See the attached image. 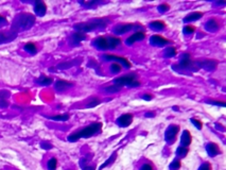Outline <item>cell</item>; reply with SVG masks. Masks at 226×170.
<instances>
[{"instance_id":"cell-37","label":"cell","mask_w":226,"mask_h":170,"mask_svg":"<svg viewBox=\"0 0 226 170\" xmlns=\"http://www.w3.org/2000/svg\"><path fill=\"white\" fill-rule=\"evenodd\" d=\"M191 122L193 123L194 125H196V129H199V130H201L202 129V127H203V123L200 121V120H197V119H194V118H191Z\"/></svg>"},{"instance_id":"cell-15","label":"cell","mask_w":226,"mask_h":170,"mask_svg":"<svg viewBox=\"0 0 226 170\" xmlns=\"http://www.w3.org/2000/svg\"><path fill=\"white\" fill-rule=\"evenodd\" d=\"M94 44H95V46H96L97 48L102 49V50H105V49L108 48V44H107L106 37H103V36L97 37L96 40H95Z\"/></svg>"},{"instance_id":"cell-19","label":"cell","mask_w":226,"mask_h":170,"mask_svg":"<svg viewBox=\"0 0 226 170\" xmlns=\"http://www.w3.org/2000/svg\"><path fill=\"white\" fill-rule=\"evenodd\" d=\"M202 16H203V13L202 12H193V13H190V14L187 15V16L184 18V20L186 22L194 21V20H197L199 18H201Z\"/></svg>"},{"instance_id":"cell-9","label":"cell","mask_w":226,"mask_h":170,"mask_svg":"<svg viewBox=\"0 0 226 170\" xmlns=\"http://www.w3.org/2000/svg\"><path fill=\"white\" fill-rule=\"evenodd\" d=\"M117 121L119 123V125H121V127H124V128L128 127L133 121V115L132 114H123L118 118Z\"/></svg>"},{"instance_id":"cell-28","label":"cell","mask_w":226,"mask_h":170,"mask_svg":"<svg viewBox=\"0 0 226 170\" xmlns=\"http://www.w3.org/2000/svg\"><path fill=\"white\" fill-rule=\"evenodd\" d=\"M51 120H54V121H67L69 119V115H56L50 117Z\"/></svg>"},{"instance_id":"cell-8","label":"cell","mask_w":226,"mask_h":170,"mask_svg":"<svg viewBox=\"0 0 226 170\" xmlns=\"http://www.w3.org/2000/svg\"><path fill=\"white\" fill-rule=\"evenodd\" d=\"M150 42L153 46L164 47V46H166L167 44L169 43V40H166V38H164L163 36H160V35H153V36L150 38Z\"/></svg>"},{"instance_id":"cell-12","label":"cell","mask_w":226,"mask_h":170,"mask_svg":"<svg viewBox=\"0 0 226 170\" xmlns=\"http://www.w3.org/2000/svg\"><path fill=\"white\" fill-rule=\"evenodd\" d=\"M206 151H207L208 155L211 156V158H214L215 155H218V154H219L220 149H219V146H218L217 144L209 143L206 146Z\"/></svg>"},{"instance_id":"cell-20","label":"cell","mask_w":226,"mask_h":170,"mask_svg":"<svg viewBox=\"0 0 226 170\" xmlns=\"http://www.w3.org/2000/svg\"><path fill=\"white\" fill-rule=\"evenodd\" d=\"M205 27H206L207 30L209 31H212V32H214V31H217L219 29V24H218V21L214 18L209 19L208 21L206 22V25H205Z\"/></svg>"},{"instance_id":"cell-5","label":"cell","mask_w":226,"mask_h":170,"mask_svg":"<svg viewBox=\"0 0 226 170\" xmlns=\"http://www.w3.org/2000/svg\"><path fill=\"white\" fill-rule=\"evenodd\" d=\"M179 131V127L178 125H169V128L167 129L166 133H165V139L167 141H169V143H171V141H173L175 139L177 133H178Z\"/></svg>"},{"instance_id":"cell-41","label":"cell","mask_w":226,"mask_h":170,"mask_svg":"<svg viewBox=\"0 0 226 170\" xmlns=\"http://www.w3.org/2000/svg\"><path fill=\"white\" fill-rule=\"evenodd\" d=\"M169 7H169L167 3H163V4H160V6L158 7V10L160 12H166V11H168V10H169Z\"/></svg>"},{"instance_id":"cell-48","label":"cell","mask_w":226,"mask_h":170,"mask_svg":"<svg viewBox=\"0 0 226 170\" xmlns=\"http://www.w3.org/2000/svg\"><path fill=\"white\" fill-rule=\"evenodd\" d=\"M83 170H95V167L94 166H88V167H85Z\"/></svg>"},{"instance_id":"cell-32","label":"cell","mask_w":226,"mask_h":170,"mask_svg":"<svg viewBox=\"0 0 226 170\" xmlns=\"http://www.w3.org/2000/svg\"><path fill=\"white\" fill-rule=\"evenodd\" d=\"M175 54H176V49L174 47H169L166 49L165 56H167V58H172V56H174Z\"/></svg>"},{"instance_id":"cell-2","label":"cell","mask_w":226,"mask_h":170,"mask_svg":"<svg viewBox=\"0 0 226 170\" xmlns=\"http://www.w3.org/2000/svg\"><path fill=\"white\" fill-rule=\"evenodd\" d=\"M108 22V20L104 19V18H97V19H92L91 21H86V22H81V24H76L74 25V28L76 30H79V32H89V31H94L99 28H103L106 26V24Z\"/></svg>"},{"instance_id":"cell-36","label":"cell","mask_w":226,"mask_h":170,"mask_svg":"<svg viewBox=\"0 0 226 170\" xmlns=\"http://www.w3.org/2000/svg\"><path fill=\"white\" fill-rule=\"evenodd\" d=\"M99 104H100V100L97 99V98H94V99H92L91 101L86 105V107H95V106H97V105H99Z\"/></svg>"},{"instance_id":"cell-49","label":"cell","mask_w":226,"mask_h":170,"mask_svg":"<svg viewBox=\"0 0 226 170\" xmlns=\"http://www.w3.org/2000/svg\"><path fill=\"white\" fill-rule=\"evenodd\" d=\"M173 110L174 111H178V107H177V106H173Z\"/></svg>"},{"instance_id":"cell-18","label":"cell","mask_w":226,"mask_h":170,"mask_svg":"<svg viewBox=\"0 0 226 170\" xmlns=\"http://www.w3.org/2000/svg\"><path fill=\"white\" fill-rule=\"evenodd\" d=\"M106 40H107V44H108V48H112V49L118 47L121 44V40L116 36H109Z\"/></svg>"},{"instance_id":"cell-22","label":"cell","mask_w":226,"mask_h":170,"mask_svg":"<svg viewBox=\"0 0 226 170\" xmlns=\"http://www.w3.org/2000/svg\"><path fill=\"white\" fill-rule=\"evenodd\" d=\"M86 38V35H85V33H83V32H76V33H73L72 34V36H71V40H73L74 43H80V42H82V40H84Z\"/></svg>"},{"instance_id":"cell-44","label":"cell","mask_w":226,"mask_h":170,"mask_svg":"<svg viewBox=\"0 0 226 170\" xmlns=\"http://www.w3.org/2000/svg\"><path fill=\"white\" fill-rule=\"evenodd\" d=\"M139 85H140V83L137 81V80H136V81L132 82V83H131L130 85H128V87H137V86H139Z\"/></svg>"},{"instance_id":"cell-24","label":"cell","mask_w":226,"mask_h":170,"mask_svg":"<svg viewBox=\"0 0 226 170\" xmlns=\"http://www.w3.org/2000/svg\"><path fill=\"white\" fill-rule=\"evenodd\" d=\"M53 82V79L50 78V77H46V76H42L39 77V79L37 80V83L42 84V85H45V86H47V85H50L51 83Z\"/></svg>"},{"instance_id":"cell-11","label":"cell","mask_w":226,"mask_h":170,"mask_svg":"<svg viewBox=\"0 0 226 170\" xmlns=\"http://www.w3.org/2000/svg\"><path fill=\"white\" fill-rule=\"evenodd\" d=\"M145 37V32H136L133 35H131V36L127 40V45L131 46V45H133V44H135L137 40H142Z\"/></svg>"},{"instance_id":"cell-16","label":"cell","mask_w":226,"mask_h":170,"mask_svg":"<svg viewBox=\"0 0 226 170\" xmlns=\"http://www.w3.org/2000/svg\"><path fill=\"white\" fill-rule=\"evenodd\" d=\"M71 86H72V83L67 82V81H64V80H58V81L55 83V89L58 92H64Z\"/></svg>"},{"instance_id":"cell-27","label":"cell","mask_w":226,"mask_h":170,"mask_svg":"<svg viewBox=\"0 0 226 170\" xmlns=\"http://www.w3.org/2000/svg\"><path fill=\"white\" fill-rule=\"evenodd\" d=\"M56 167H58V159L55 158H52L48 161L47 163V168L48 170H55Z\"/></svg>"},{"instance_id":"cell-23","label":"cell","mask_w":226,"mask_h":170,"mask_svg":"<svg viewBox=\"0 0 226 170\" xmlns=\"http://www.w3.org/2000/svg\"><path fill=\"white\" fill-rule=\"evenodd\" d=\"M150 27L152 28L153 30H163V29H165L166 25L164 21H160V20H155V21L151 22Z\"/></svg>"},{"instance_id":"cell-1","label":"cell","mask_w":226,"mask_h":170,"mask_svg":"<svg viewBox=\"0 0 226 170\" xmlns=\"http://www.w3.org/2000/svg\"><path fill=\"white\" fill-rule=\"evenodd\" d=\"M101 128H102L101 122H94L85 128L81 129V130L76 131V132L70 134L68 136V140L73 143V141H78L80 138H88L90 136L95 135V134H97L98 132H100Z\"/></svg>"},{"instance_id":"cell-3","label":"cell","mask_w":226,"mask_h":170,"mask_svg":"<svg viewBox=\"0 0 226 170\" xmlns=\"http://www.w3.org/2000/svg\"><path fill=\"white\" fill-rule=\"evenodd\" d=\"M34 21H35V17L33 15L25 13V14H21L17 17L15 25L13 27L16 30H28L32 27Z\"/></svg>"},{"instance_id":"cell-39","label":"cell","mask_w":226,"mask_h":170,"mask_svg":"<svg viewBox=\"0 0 226 170\" xmlns=\"http://www.w3.org/2000/svg\"><path fill=\"white\" fill-rule=\"evenodd\" d=\"M140 170H153V166L150 163H145L140 167Z\"/></svg>"},{"instance_id":"cell-43","label":"cell","mask_w":226,"mask_h":170,"mask_svg":"<svg viewBox=\"0 0 226 170\" xmlns=\"http://www.w3.org/2000/svg\"><path fill=\"white\" fill-rule=\"evenodd\" d=\"M211 104H215V105H221V106H225V102H220V101H210Z\"/></svg>"},{"instance_id":"cell-13","label":"cell","mask_w":226,"mask_h":170,"mask_svg":"<svg viewBox=\"0 0 226 170\" xmlns=\"http://www.w3.org/2000/svg\"><path fill=\"white\" fill-rule=\"evenodd\" d=\"M199 66H201L202 68L206 69V70H214L217 66V62L214 60H205V61H201L197 62Z\"/></svg>"},{"instance_id":"cell-33","label":"cell","mask_w":226,"mask_h":170,"mask_svg":"<svg viewBox=\"0 0 226 170\" xmlns=\"http://www.w3.org/2000/svg\"><path fill=\"white\" fill-rule=\"evenodd\" d=\"M121 89V86H118V85H110V86H107L105 88V91L108 92H117Z\"/></svg>"},{"instance_id":"cell-38","label":"cell","mask_w":226,"mask_h":170,"mask_svg":"<svg viewBox=\"0 0 226 170\" xmlns=\"http://www.w3.org/2000/svg\"><path fill=\"white\" fill-rule=\"evenodd\" d=\"M199 170H212V167L209 163H204L203 165H201Z\"/></svg>"},{"instance_id":"cell-25","label":"cell","mask_w":226,"mask_h":170,"mask_svg":"<svg viewBox=\"0 0 226 170\" xmlns=\"http://www.w3.org/2000/svg\"><path fill=\"white\" fill-rule=\"evenodd\" d=\"M25 50L27 51V52H29V53L35 54V53H36V51H37V48H36V46H35V44L28 43V44H25Z\"/></svg>"},{"instance_id":"cell-17","label":"cell","mask_w":226,"mask_h":170,"mask_svg":"<svg viewBox=\"0 0 226 170\" xmlns=\"http://www.w3.org/2000/svg\"><path fill=\"white\" fill-rule=\"evenodd\" d=\"M15 37H16V33L15 32H10V33L0 32V45L6 42H10V40H12Z\"/></svg>"},{"instance_id":"cell-6","label":"cell","mask_w":226,"mask_h":170,"mask_svg":"<svg viewBox=\"0 0 226 170\" xmlns=\"http://www.w3.org/2000/svg\"><path fill=\"white\" fill-rule=\"evenodd\" d=\"M135 28V26L133 24H124V25H119L117 26L116 28H114V30H113V32L115 33V34H124V33H127L130 32L131 30H133Z\"/></svg>"},{"instance_id":"cell-7","label":"cell","mask_w":226,"mask_h":170,"mask_svg":"<svg viewBox=\"0 0 226 170\" xmlns=\"http://www.w3.org/2000/svg\"><path fill=\"white\" fill-rule=\"evenodd\" d=\"M104 59L107 61H116V63H122L123 65L125 67H127V68H130L131 67V63L128 62L127 59L125 58H122V56H117V55H113V54H105L104 55Z\"/></svg>"},{"instance_id":"cell-4","label":"cell","mask_w":226,"mask_h":170,"mask_svg":"<svg viewBox=\"0 0 226 170\" xmlns=\"http://www.w3.org/2000/svg\"><path fill=\"white\" fill-rule=\"evenodd\" d=\"M136 78H137V76L135 73H128V74H125V76L116 78L114 80V83L118 85V86H124V85H127L128 86L132 82L136 81Z\"/></svg>"},{"instance_id":"cell-10","label":"cell","mask_w":226,"mask_h":170,"mask_svg":"<svg viewBox=\"0 0 226 170\" xmlns=\"http://www.w3.org/2000/svg\"><path fill=\"white\" fill-rule=\"evenodd\" d=\"M47 11V7H46L45 2L43 1H36L34 4V12L37 16H44Z\"/></svg>"},{"instance_id":"cell-35","label":"cell","mask_w":226,"mask_h":170,"mask_svg":"<svg viewBox=\"0 0 226 170\" xmlns=\"http://www.w3.org/2000/svg\"><path fill=\"white\" fill-rule=\"evenodd\" d=\"M194 30H196V28H194V26H192V25H188V26H185L184 27V33H186V34L193 33Z\"/></svg>"},{"instance_id":"cell-42","label":"cell","mask_w":226,"mask_h":170,"mask_svg":"<svg viewBox=\"0 0 226 170\" xmlns=\"http://www.w3.org/2000/svg\"><path fill=\"white\" fill-rule=\"evenodd\" d=\"M97 1H80V3L83 4V6L85 7H91L92 4H95Z\"/></svg>"},{"instance_id":"cell-26","label":"cell","mask_w":226,"mask_h":170,"mask_svg":"<svg viewBox=\"0 0 226 170\" xmlns=\"http://www.w3.org/2000/svg\"><path fill=\"white\" fill-rule=\"evenodd\" d=\"M188 148H186V147H178L176 150V155L178 156V158H185V156L188 154Z\"/></svg>"},{"instance_id":"cell-21","label":"cell","mask_w":226,"mask_h":170,"mask_svg":"<svg viewBox=\"0 0 226 170\" xmlns=\"http://www.w3.org/2000/svg\"><path fill=\"white\" fill-rule=\"evenodd\" d=\"M191 60H190V56L188 53H185V54L183 55V58H182V60H181V63H179V65H181V67H184V68H187V67H189L190 65H191Z\"/></svg>"},{"instance_id":"cell-45","label":"cell","mask_w":226,"mask_h":170,"mask_svg":"<svg viewBox=\"0 0 226 170\" xmlns=\"http://www.w3.org/2000/svg\"><path fill=\"white\" fill-rule=\"evenodd\" d=\"M4 24H7V18L4 16H2V15H0V26Z\"/></svg>"},{"instance_id":"cell-47","label":"cell","mask_w":226,"mask_h":170,"mask_svg":"<svg viewBox=\"0 0 226 170\" xmlns=\"http://www.w3.org/2000/svg\"><path fill=\"white\" fill-rule=\"evenodd\" d=\"M154 116H155L154 113H147V114H145V117H154Z\"/></svg>"},{"instance_id":"cell-31","label":"cell","mask_w":226,"mask_h":170,"mask_svg":"<svg viewBox=\"0 0 226 170\" xmlns=\"http://www.w3.org/2000/svg\"><path fill=\"white\" fill-rule=\"evenodd\" d=\"M181 166H182V164H181V161L179 159H173L172 161V163L170 164V170H178L179 168H181Z\"/></svg>"},{"instance_id":"cell-40","label":"cell","mask_w":226,"mask_h":170,"mask_svg":"<svg viewBox=\"0 0 226 170\" xmlns=\"http://www.w3.org/2000/svg\"><path fill=\"white\" fill-rule=\"evenodd\" d=\"M40 147H42L43 149H46V150H48V149L52 148V145H51L50 143H47V141H43V143L40 144Z\"/></svg>"},{"instance_id":"cell-30","label":"cell","mask_w":226,"mask_h":170,"mask_svg":"<svg viewBox=\"0 0 226 170\" xmlns=\"http://www.w3.org/2000/svg\"><path fill=\"white\" fill-rule=\"evenodd\" d=\"M110 69H112V73H119L120 71L122 70V66L120 65L119 63H116V62H114V63L110 65Z\"/></svg>"},{"instance_id":"cell-46","label":"cell","mask_w":226,"mask_h":170,"mask_svg":"<svg viewBox=\"0 0 226 170\" xmlns=\"http://www.w3.org/2000/svg\"><path fill=\"white\" fill-rule=\"evenodd\" d=\"M143 99H145V100H148V101H149V100L152 99V96H151L150 94H145V96H143Z\"/></svg>"},{"instance_id":"cell-29","label":"cell","mask_w":226,"mask_h":170,"mask_svg":"<svg viewBox=\"0 0 226 170\" xmlns=\"http://www.w3.org/2000/svg\"><path fill=\"white\" fill-rule=\"evenodd\" d=\"M116 158H117V153H113L112 154V156H110V158L107 159V161H105V163L104 164H102L101 165V167H100L99 168V170H102L103 168H105V167L106 166H108V165H110L113 163V162L115 161V159H116Z\"/></svg>"},{"instance_id":"cell-34","label":"cell","mask_w":226,"mask_h":170,"mask_svg":"<svg viewBox=\"0 0 226 170\" xmlns=\"http://www.w3.org/2000/svg\"><path fill=\"white\" fill-rule=\"evenodd\" d=\"M74 63H72V62H64V63H61L60 65L58 66V69H68V68H70L71 66L73 65Z\"/></svg>"},{"instance_id":"cell-14","label":"cell","mask_w":226,"mask_h":170,"mask_svg":"<svg viewBox=\"0 0 226 170\" xmlns=\"http://www.w3.org/2000/svg\"><path fill=\"white\" fill-rule=\"evenodd\" d=\"M191 134H190L189 131L185 130L183 134H182V138H181V144H182V147H186V148H188V146H190V144H191Z\"/></svg>"}]
</instances>
